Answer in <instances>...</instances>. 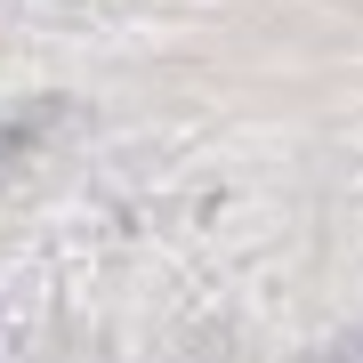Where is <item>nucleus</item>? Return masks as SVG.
<instances>
[{
    "mask_svg": "<svg viewBox=\"0 0 363 363\" xmlns=\"http://www.w3.org/2000/svg\"><path fill=\"white\" fill-rule=\"evenodd\" d=\"M25 138H33L25 121H0V162H9V154H16V145H25Z\"/></svg>",
    "mask_w": 363,
    "mask_h": 363,
    "instance_id": "obj_1",
    "label": "nucleus"
}]
</instances>
